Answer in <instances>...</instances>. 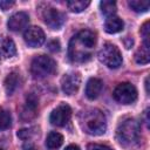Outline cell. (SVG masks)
I'll return each mask as SVG.
<instances>
[{"instance_id": "1", "label": "cell", "mask_w": 150, "mask_h": 150, "mask_svg": "<svg viewBox=\"0 0 150 150\" xmlns=\"http://www.w3.org/2000/svg\"><path fill=\"white\" fill-rule=\"evenodd\" d=\"M97 38L93 30L83 29L79 32L69 42V57L74 62H86L91 55L96 46Z\"/></svg>"}, {"instance_id": "2", "label": "cell", "mask_w": 150, "mask_h": 150, "mask_svg": "<svg viewBox=\"0 0 150 150\" xmlns=\"http://www.w3.org/2000/svg\"><path fill=\"white\" fill-rule=\"evenodd\" d=\"M79 123L81 129L91 136H98L107 130V120L104 114L95 108H89L80 112Z\"/></svg>"}, {"instance_id": "3", "label": "cell", "mask_w": 150, "mask_h": 150, "mask_svg": "<svg viewBox=\"0 0 150 150\" xmlns=\"http://www.w3.org/2000/svg\"><path fill=\"white\" fill-rule=\"evenodd\" d=\"M116 139L120 145L127 149L135 148L141 142V125L134 118H127L120 123L116 130Z\"/></svg>"}, {"instance_id": "4", "label": "cell", "mask_w": 150, "mask_h": 150, "mask_svg": "<svg viewBox=\"0 0 150 150\" xmlns=\"http://www.w3.org/2000/svg\"><path fill=\"white\" fill-rule=\"evenodd\" d=\"M56 70V62L47 55H38L32 60L30 73L35 79H45Z\"/></svg>"}, {"instance_id": "5", "label": "cell", "mask_w": 150, "mask_h": 150, "mask_svg": "<svg viewBox=\"0 0 150 150\" xmlns=\"http://www.w3.org/2000/svg\"><path fill=\"white\" fill-rule=\"evenodd\" d=\"M98 60L108 68L116 69L122 64V54L112 43H105L98 52Z\"/></svg>"}, {"instance_id": "6", "label": "cell", "mask_w": 150, "mask_h": 150, "mask_svg": "<svg viewBox=\"0 0 150 150\" xmlns=\"http://www.w3.org/2000/svg\"><path fill=\"white\" fill-rule=\"evenodd\" d=\"M112 96L118 103L131 104L137 98V89L134 84L129 82H122L115 88Z\"/></svg>"}, {"instance_id": "7", "label": "cell", "mask_w": 150, "mask_h": 150, "mask_svg": "<svg viewBox=\"0 0 150 150\" xmlns=\"http://www.w3.org/2000/svg\"><path fill=\"white\" fill-rule=\"evenodd\" d=\"M41 16L43 19V22L50 28V29H60L64 23V15L59 9L46 5L42 8Z\"/></svg>"}, {"instance_id": "8", "label": "cell", "mask_w": 150, "mask_h": 150, "mask_svg": "<svg viewBox=\"0 0 150 150\" xmlns=\"http://www.w3.org/2000/svg\"><path fill=\"white\" fill-rule=\"evenodd\" d=\"M71 117V109L68 104L66 103H62L60 105H57L52 112H50V116H49V121L53 125H56V127H63L66 125L69 120Z\"/></svg>"}, {"instance_id": "9", "label": "cell", "mask_w": 150, "mask_h": 150, "mask_svg": "<svg viewBox=\"0 0 150 150\" xmlns=\"http://www.w3.org/2000/svg\"><path fill=\"white\" fill-rule=\"evenodd\" d=\"M81 84V75L77 71H70L62 76L61 79V88L66 95L75 94Z\"/></svg>"}, {"instance_id": "10", "label": "cell", "mask_w": 150, "mask_h": 150, "mask_svg": "<svg viewBox=\"0 0 150 150\" xmlns=\"http://www.w3.org/2000/svg\"><path fill=\"white\" fill-rule=\"evenodd\" d=\"M23 39L29 47L35 48V47H40L45 42L46 35H45V32L42 30V28H40L38 26H32L25 30Z\"/></svg>"}, {"instance_id": "11", "label": "cell", "mask_w": 150, "mask_h": 150, "mask_svg": "<svg viewBox=\"0 0 150 150\" xmlns=\"http://www.w3.org/2000/svg\"><path fill=\"white\" fill-rule=\"evenodd\" d=\"M28 22H29V16L25 12H18L8 19L7 26L8 29L12 32H20L28 26Z\"/></svg>"}, {"instance_id": "12", "label": "cell", "mask_w": 150, "mask_h": 150, "mask_svg": "<svg viewBox=\"0 0 150 150\" xmlns=\"http://www.w3.org/2000/svg\"><path fill=\"white\" fill-rule=\"evenodd\" d=\"M102 89H103V82L97 77H91L88 80L86 84L84 93L89 100H95L101 95Z\"/></svg>"}, {"instance_id": "13", "label": "cell", "mask_w": 150, "mask_h": 150, "mask_svg": "<svg viewBox=\"0 0 150 150\" xmlns=\"http://www.w3.org/2000/svg\"><path fill=\"white\" fill-rule=\"evenodd\" d=\"M124 27V22L121 18L112 15V16H108L104 21V30L109 34H115L118 33L123 29Z\"/></svg>"}, {"instance_id": "14", "label": "cell", "mask_w": 150, "mask_h": 150, "mask_svg": "<svg viewBox=\"0 0 150 150\" xmlns=\"http://www.w3.org/2000/svg\"><path fill=\"white\" fill-rule=\"evenodd\" d=\"M0 52L7 59L13 57L16 54V47L14 41L7 36H2L0 39Z\"/></svg>"}, {"instance_id": "15", "label": "cell", "mask_w": 150, "mask_h": 150, "mask_svg": "<svg viewBox=\"0 0 150 150\" xmlns=\"http://www.w3.org/2000/svg\"><path fill=\"white\" fill-rule=\"evenodd\" d=\"M63 143V136L60 132L56 131H52L48 134L47 138H46V146L49 150H56L59 149Z\"/></svg>"}, {"instance_id": "16", "label": "cell", "mask_w": 150, "mask_h": 150, "mask_svg": "<svg viewBox=\"0 0 150 150\" xmlns=\"http://www.w3.org/2000/svg\"><path fill=\"white\" fill-rule=\"evenodd\" d=\"M19 83H20V76H19L18 73L13 71V73L8 74V76L5 80V89H6V93L8 95H12L15 91V89L19 87Z\"/></svg>"}, {"instance_id": "17", "label": "cell", "mask_w": 150, "mask_h": 150, "mask_svg": "<svg viewBox=\"0 0 150 150\" xmlns=\"http://www.w3.org/2000/svg\"><path fill=\"white\" fill-rule=\"evenodd\" d=\"M135 61L138 64H146L150 61V52L148 46H142L135 54Z\"/></svg>"}, {"instance_id": "18", "label": "cell", "mask_w": 150, "mask_h": 150, "mask_svg": "<svg viewBox=\"0 0 150 150\" xmlns=\"http://www.w3.org/2000/svg\"><path fill=\"white\" fill-rule=\"evenodd\" d=\"M89 5H90V1H88V0H71V1H67V7L71 12H74V13H80V12L84 11Z\"/></svg>"}, {"instance_id": "19", "label": "cell", "mask_w": 150, "mask_h": 150, "mask_svg": "<svg viewBox=\"0 0 150 150\" xmlns=\"http://www.w3.org/2000/svg\"><path fill=\"white\" fill-rule=\"evenodd\" d=\"M100 8L101 12L108 18V16H112L116 13V2L115 1H110V0H103L100 2Z\"/></svg>"}, {"instance_id": "20", "label": "cell", "mask_w": 150, "mask_h": 150, "mask_svg": "<svg viewBox=\"0 0 150 150\" xmlns=\"http://www.w3.org/2000/svg\"><path fill=\"white\" fill-rule=\"evenodd\" d=\"M128 4L130 6V8L137 13H144L150 7L149 0H130Z\"/></svg>"}, {"instance_id": "21", "label": "cell", "mask_w": 150, "mask_h": 150, "mask_svg": "<svg viewBox=\"0 0 150 150\" xmlns=\"http://www.w3.org/2000/svg\"><path fill=\"white\" fill-rule=\"evenodd\" d=\"M12 116L7 110H0V130H5L11 127Z\"/></svg>"}, {"instance_id": "22", "label": "cell", "mask_w": 150, "mask_h": 150, "mask_svg": "<svg viewBox=\"0 0 150 150\" xmlns=\"http://www.w3.org/2000/svg\"><path fill=\"white\" fill-rule=\"evenodd\" d=\"M149 21H146L142 28H141V35L143 38V45L150 47V28H149Z\"/></svg>"}, {"instance_id": "23", "label": "cell", "mask_w": 150, "mask_h": 150, "mask_svg": "<svg viewBox=\"0 0 150 150\" xmlns=\"http://www.w3.org/2000/svg\"><path fill=\"white\" fill-rule=\"evenodd\" d=\"M60 42H59V40H52V41H49L48 42V49L50 50V52H59L60 50Z\"/></svg>"}, {"instance_id": "24", "label": "cell", "mask_w": 150, "mask_h": 150, "mask_svg": "<svg viewBox=\"0 0 150 150\" xmlns=\"http://www.w3.org/2000/svg\"><path fill=\"white\" fill-rule=\"evenodd\" d=\"M87 150H112L111 148L107 146V145H102V144H95V143H91L88 145Z\"/></svg>"}, {"instance_id": "25", "label": "cell", "mask_w": 150, "mask_h": 150, "mask_svg": "<svg viewBox=\"0 0 150 150\" xmlns=\"http://www.w3.org/2000/svg\"><path fill=\"white\" fill-rule=\"evenodd\" d=\"M14 1L13 0H0V8L2 11H7L12 6H14Z\"/></svg>"}, {"instance_id": "26", "label": "cell", "mask_w": 150, "mask_h": 150, "mask_svg": "<svg viewBox=\"0 0 150 150\" xmlns=\"http://www.w3.org/2000/svg\"><path fill=\"white\" fill-rule=\"evenodd\" d=\"M64 150H80V148L77 145H75V144H69L68 146H66Z\"/></svg>"}, {"instance_id": "27", "label": "cell", "mask_w": 150, "mask_h": 150, "mask_svg": "<svg viewBox=\"0 0 150 150\" xmlns=\"http://www.w3.org/2000/svg\"><path fill=\"white\" fill-rule=\"evenodd\" d=\"M145 90L146 93H149V77L145 79Z\"/></svg>"}, {"instance_id": "28", "label": "cell", "mask_w": 150, "mask_h": 150, "mask_svg": "<svg viewBox=\"0 0 150 150\" xmlns=\"http://www.w3.org/2000/svg\"><path fill=\"white\" fill-rule=\"evenodd\" d=\"M26 150H36V149H34V148H33V146H29V148H27V149H26Z\"/></svg>"}, {"instance_id": "29", "label": "cell", "mask_w": 150, "mask_h": 150, "mask_svg": "<svg viewBox=\"0 0 150 150\" xmlns=\"http://www.w3.org/2000/svg\"><path fill=\"white\" fill-rule=\"evenodd\" d=\"M0 150H2V149H1V148H0Z\"/></svg>"}]
</instances>
